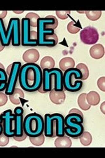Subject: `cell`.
Wrapping results in <instances>:
<instances>
[{
    "label": "cell",
    "mask_w": 105,
    "mask_h": 158,
    "mask_svg": "<svg viewBox=\"0 0 105 158\" xmlns=\"http://www.w3.org/2000/svg\"><path fill=\"white\" fill-rule=\"evenodd\" d=\"M18 81L23 91L27 92L38 91L42 85V68L36 63H25L20 68Z\"/></svg>",
    "instance_id": "1"
},
{
    "label": "cell",
    "mask_w": 105,
    "mask_h": 158,
    "mask_svg": "<svg viewBox=\"0 0 105 158\" xmlns=\"http://www.w3.org/2000/svg\"><path fill=\"white\" fill-rule=\"evenodd\" d=\"M44 130L46 137L54 138L65 136V118L60 113H47L44 116Z\"/></svg>",
    "instance_id": "2"
},
{
    "label": "cell",
    "mask_w": 105,
    "mask_h": 158,
    "mask_svg": "<svg viewBox=\"0 0 105 158\" xmlns=\"http://www.w3.org/2000/svg\"><path fill=\"white\" fill-rule=\"evenodd\" d=\"M43 94L50 92L54 88L55 91H61L63 87V72L60 68H53L52 69H44L42 71Z\"/></svg>",
    "instance_id": "3"
},
{
    "label": "cell",
    "mask_w": 105,
    "mask_h": 158,
    "mask_svg": "<svg viewBox=\"0 0 105 158\" xmlns=\"http://www.w3.org/2000/svg\"><path fill=\"white\" fill-rule=\"evenodd\" d=\"M24 133L29 137L39 136L43 134L44 119L38 113H30L24 118Z\"/></svg>",
    "instance_id": "4"
},
{
    "label": "cell",
    "mask_w": 105,
    "mask_h": 158,
    "mask_svg": "<svg viewBox=\"0 0 105 158\" xmlns=\"http://www.w3.org/2000/svg\"><path fill=\"white\" fill-rule=\"evenodd\" d=\"M83 117L79 114H68L65 118V134L70 138L79 139L84 131Z\"/></svg>",
    "instance_id": "5"
},
{
    "label": "cell",
    "mask_w": 105,
    "mask_h": 158,
    "mask_svg": "<svg viewBox=\"0 0 105 158\" xmlns=\"http://www.w3.org/2000/svg\"><path fill=\"white\" fill-rule=\"evenodd\" d=\"M83 75L77 68H73L67 70L63 73V87L70 92H77L83 86Z\"/></svg>",
    "instance_id": "6"
},
{
    "label": "cell",
    "mask_w": 105,
    "mask_h": 158,
    "mask_svg": "<svg viewBox=\"0 0 105 158\" xmlns=\"http://www.w3.org/2000/svg\"><path fill=\"white\" fill-rule=\"evenodd\" d=\"M19 47L21 44V23L18 18H11L9 20L6 32V47L11 44Z\"/></svg>",
    "instance_id": "7"
},
{
    "label": "cell",
    "mask_w": 105,
    "mask_h": 158,
    "mask_svg": "<svg viewBox=\"0 0 105 158\" xmlns=\"http://www.w3.org/2000/svg\"><path fill=\"white\" fill-rule=\"evenodd\" d=\"M22 64L20 62H14L12 63L11 69L9 74L8 81L6 84V88L5 89V94L10 96L14 94L15 89L16 88L17 81L18 80L19 73Z\"/></svg>",
    "instance_id": "8"
},
{
    "label": "cell",
    "mask_w": 105,
    "mask_h": 158,
    "mask_svg": "<svg viewBox=\"0 0 105 158\" xmlns=\"http://www.w3.org/2000/svg\"><path fill=\"white\" fill-rule=\"evenodd\" d=\"M3 119V133L8 137L15 136L14 122L15 114L11 110H6L1 114Z\"/></svg>",
    "instance_id": "9"
},
{
    "label": "cell",
    "mask_w": 105,
    "mask_h": 158,
    "mask_svg": "<svg viewBox=\"0 0 105 158\" xmlns=\"http://www.w3.org/2000/svg\"><path fill=\"white\" fill-rule=\"evenodd\" d=\"M21 44L24 47H37V40H32L30 38V21L28 19L23 18L21 20Z\"/></svg>",
    "instance_id": "10"
},
{
    "label": "cell",
    "mask_w": 105,
    "mask_h": 158,
    "mask_svg": "<svg viewBox=\"0 0 105 158\" xmlns=\"http://www.w3.org/2000/svg\"><path fill=\"white\" fill-rule=\"evenodd\" d=\"M80 38L83 44H95L99 40V34L95 27L88 26L80 32Z\"/></svg>",
    "instance_id": "11"
},
{
    "label": "cell",
    "mask_w": 105,
    "mask_h": 158,
    "mask_svg": "<svg viewBox=\"0 0 105 158\" xmlns=\"http://www.w3.org/2000/svg\"><path fill=\"white\" fill-rule=\"evenodd\" d=\"M14 113L15 114V122H14L15 136H21L24 134V130H23L24 110L22 107H17V108H15Z\"/></svg>",
    "instance_id": "12"
},
{
    "label": "cell",
    "mask_w": 105,
    "mask_h": 158,
    "mask_svg": "<svg viewBox=\"0 0 105 158\" xmlns=\"http://www.w3.org/2000/svg\"><path fill=\"white\" fill-rule=\"evenodd\" d=\"M39 52L34 49L27 50L22 55V59L26 63H35L39 59Z\"/></svg>",
    "instance_id": "13"
},
{
    "label": "cell",
    "mask_w": 105,
    "mask_h": 158,
    "mask_svg": "<svg viewBox=\"0 0 105 158\" xmlns=\"http://www.w3.org/2000/svg\"><path fill=\"white\" fill-rule=\"evenodd\" d=\"M49 98L53 103L55 104V105H60V104H63L65 102L66 96L64 91H57L53 88L50 91Z\"/></svg>",
    "instance_id": "14"
},
{
    "label": "cell",
    "mask_w": 105,
    "mask_h": 158,
    "mask_svg": "<svg viewBox=\"0 0 105 158\" xmlns=\"http://www.w3.org/2000/svg\"><path fill=\"white\" fill-rule=\"evenodd\" d=\"M90 55L94 59H100L104 55V48L101 44H95L90 49Z\"/></svg>",
    "instance_id": "15"
},
{
    "label": "cell",
    "mask_w": 105,
    "mask_h": 158,
    "mask_svg": "<svg viewBox=\"0 0 105 158\" xmlns=\"http://www.w3.org/2000/svg\"><path fill=\"white\" fill-rule=\"evenodd\" d=\"M59 67L63 72H65L67 70L75 67V61L71 57L63 58L59 63Z\"/></svg>",
    "instance_id": "16"
},
{
    "label": "cell",
    "mask_w": 105,
    "mask_h": 158,
    "mask_svg": "<svg viewBox=\"0 0 105 158\" xmlns=\"http://www.w3.org/2000/svg\"><path fill=\"white\" fill-rule=\"evenodd\" d=\"M86 101L90 106H97L100 102V96L95 91H91L86 94Z\"/></svg>",
    "instance_id": "17"
},
{
    "label": "cell",
    "mask_w": 105,
    "mask_h": 158,
    "mask_svg": "<svg viewBox=\"0 0 105 158\" xmlns=\"http://www.w3.org/2000/svg\"><path fill=\"white\" fill-rule=\"evenodd\" d=\"M71 141L67 136L58 137L55 141V146L58 148H70L71 146Z\"/></svg>",
    "instance_id": "18"
},
{
    "label": "cell",
    "mask_w": 105,
    "mask_h": 158,
    "mask_svg": "<svg viewBox=\"0 0 105 158\" xmlns=\"http://www.w3.org/2000/svg\"><path fill=\"white\" fill-rule=\"evenodd\" d=\"M9 96L10 101H11L13 104H14V105H19L20 103V99L24 98L23 91L21 90L20 89L16 88L14 94Z\"/></svg>",
    "instance_id": "19"
},
{
    "label": "cell",
    "mask_w": 105,
    "mask_h": 158,
    "mask_svg": "<svg viewBox=\"0 0 105 158\" xmlns=\"http://www.w3.org/2000/svg\"><path fill=\"white\" fill-rule=\"evenodd\" d=\"M41 68L44 69H52L55 67V60L52 57L45 56L42 58L40 63Z\"/></svg>",
    "instance_id": "20"
},
{
    "label": "cell",
    "mask_w": 105,
    "mask_h": 158,
    "mask_svg": "<svg viewBox=\"0 0 105 158\" xmlns=\"http://www.w3.org/2000/svg\"><path fill=\"white\" fill-rule=\"evenodd\" d=\"M81 143L84 146H88L91 144L93 138L92 135L88 131H83L80 136L79 137Z\"/></svg>",
    "instance_id": "21"
},
{
    "label": "cell",
    "mask_w": 105,
    "mask_h": 158,
    "mask_svg": "<svg viewBox=\"0 0 105 158\" xmlns=\"http://www.w3.org/2000/svg\"><path fill=\"white\" fill-rule=\"evenodd\" d=\"M78 105L79 108L83 110H88L91 108V106L86 101V94L83 93L80 94V96L78 98Z\"/></svg>",
    "instance_id": "22"
},
{
    "label": "cell",
    "mask_w": 105,
    "mask_h": 158,
    "mask_svg": "<svg viewBox=\"0 0 105 158\" xmlns=\"http://www.w3.org/2000/svg\"><path fill=\"white\" fill-rule=\"evenodd\" d=\"M7 81H8V75L6 70L0 68V92L5 91L6 88Z\"/></svg>",
    "instance_id": "23"
},
{
    "label": "cell",
    "mask_w": 105,
    "mask_h": 158,
    "mask_svg": "<svg viewBox=\"0 0 105 158\" xmlns=\"http://www.w3.org/2000/svg\"><path fill=\"white\" fill-rule=\"evenodd\" d=\"M58 43V37L56 34L53 35H48L46 37V42L43 47H54Z\"/></svg>",
    "instance_id": "24"
},
{
    "label": "cell",
    "mask_w": 105,
    "mask_h": 158,
    "mask_svg": "<svg viewBox=\"0 0 105 158\" xmlns=\"http://www.w3.org/2000/svg\"><path fill=\"white\" fill-rule=\"evenodd\" d=\"M67 28V31L71 34H76L80 31L81 27L79 24V22L75 23L74 20H71L68 23Z\"/></svg>",
    "instance_id": "25"
},
{
    "label": "cell",
    "mask_w": 105,
    "mask_h": 158,
    "mask_svg": "<svg viewBox=\"0 0 105 158\" xmlns=\"http://www.w3.org/2000/svg\"><path fill=\"white\" fill-rule=\"evenodd\" d=\"M85 14L89 20L95 21L99 20L102 16L101 11H86Z\"/></svg>",
    "instance_id": "26"
},
{
    "label": "cell",
    "mask_w": 105,
    "mask_h": 158,
    "mask_svg": "<svg viewBox=\"0 0 105 158\" xmlns=\"http://www.w3.org/2000/svg\"><path fill=\"white\" fill-rule=\"evenodd\" d=\"M26 19H28L30 21V26L33 27H37V20L39 19V16L35 13L30 12L25 16Z\"/></svg>",
    "instance_id": "27"
},
{
    "label": "cell",
    "mask_w": 105,
    "mask_h": 158,
    "mask_svg": "<svg viewBox=\"0 0 105 158\" xmlns=\"http://www.w3.org/2000/svg\"><path fill=\"white\" fill-rule=\"evenodd\" d=\"M30 141L32 143V144L35 146H40L43 144L45 141V136L42 134L39 136L36 137H30Z\"/></svg>",
    "instance_id": "28"
},
{
    "label": "cell",
    "mask_w": 105,
    "mask_h": 158,
    "mask_svg": "<svg viewBox=\"0 0 105 158\" xmlns=\"http://www.w3.org/2000/svg\"><path fill=\"white\" fill-rule=\"evenodd\" d=\"M76 68H77L78 70L81 71L82 75H83L82 80H86L88 79V77H89V70L86 64H84V63H79L76 66Z\"/></svg>",
    "instance_id": "29"
},
{
    "label": "cell",
    "mask_w": 105,
    "mask_h": 158,
    "mask_svg": "<svg viewBox=\"0 0 105 158\" xmlns=\"http://www.w3.org/2000/svg\"><path fill=\"white\" fill-rule=\"evenodd\" d=\"M70 11H56L55 14L59 19L61 20H65L68 18L69 15L70 14Z\"/></svg>",
    "instance_id": "30"
},
{
    "label": "cell",
    "mask_w": 105,
    "mask_h": 158,
    "mask_svg": "<svg viewBox=\"0 0 105 158\" xmlns=\"http://www.w3.org/2000/svg\"><path fill=\"white\" fill-rule=\"evenodd\" d=\"M9 142V137L6 136L4 135V133H2L0 135V146L4 147L8 145Z\"/></svg>",
    "instance_id": "31"
},
{
    "label": "cell",
    "mask_w": 105,
    "mask_h": 158,
    "mask_svg": "<svg viewBox=\"0 0 105 158\" xmlns=\"http://www.w3.org/2000/svg\"><path fill=\"white\" fill-rule=\"evenodd\" d=\"M8 101V96L6 94L0 92V107L6 105Z\"/></svg>",
    "instance_id": "32"
},
{
    "label": "cell",
    "mask_w": 105,
    "mask_h": 158,
    "mask_svg": "<svg viewBox=\"0 0 105 158\" xmlns=\"http://www.w3.org/2000/svg\"><path fill=\"white\" fill-rule=\"evenodd\" d=\"M97 86L102 91H105V77H102L97 80Z\"/></svg>",
    "instance_id": "33"
},
{
    "label": "cell",
    "mask_w": 105,
    "mask_h": 158,
    "mask_svg": "<svg viewBox=\"0 0 105 158\" xmlns=\"http://www.w3.org/2000/svg\"><path fill=\"white\" fill-rule=\"evenodd\" d=\"M27 136V135L24 133L23 135H22V136H14L13 138H14V140H16V141H17L21 142V141H23L24 140L26 139Z\"/></svg>",
    "instance_id": "34"
},
{
    "label": "cell",
    "mask_w": 105,
    "mask_h": 158,
    "mask_svg": "<svg viewBox=\"0 0 105 158\" xmlns=\"http://www.w3.org/2000/svg\"><path fill=\"white\" fill-rule=\"evenodd\" d=\"M71 113H74V114H80L81 116L83 117V113H82L80 110H79L78 109H76V108L71 109V110H70V112H69V114H71Z\"/></svg>",
    "instance_id": "35"
},
{
    "label": "cell",
    "mask_w": 105,
    "mask_h": 158,
    "mask_svg": "<svg viewBox=\"0 0 105 158\" xmlns=\"http://www.w3.org/2000/svg\"><path fill=\"white\" fill-rule=\"evenodd\" d=\"M30 38L32 40L37 41V32L36 31H31V32H30Z\"/></svg>",
    "instance_id": "36"
},
{
    "label": "cell",
    "mask_w": 105,
    "mask_h": 158,
    "mask_svg": "<svg viewBox=\"0 0 105 158\" xmlns=\"http://www.w3.org/2000/svg\"><path fill=\"white\" fill-rule=\"evenodd\" d=\"M3 133V119L0 114V135Z\"/></svg>",
    "instance_id": "37"
},
{
    "label": "cell",
    "mask_w": 105,
    "mask_h": 158,
    "mask_svg": "<svg viewBox=\"0 0 105 158\" xmlns=\"http://www.w3.org/2000/svg\"><path fill=\"white\" fill-rule=\"evenodd\" d=\"M7 13H8L7 11H0V19H3L4 18L6 17Z\"/></svg>",
    "instance_id": "38"
},
{
    "label": "cell",
    "mask_w": 105,
    "mask_h": 158,
    "mask_svg": "<svg viewBox=\"0 0 105 158\" xmlns=\"http://www.w3.org/2000/svg\"><path fill=\"white\" fill-rule=\"evenodd\" d=\"M104 105H105V103H104V102H103V103H102L101 107H100V110H101L102 113H103V114H105V111H104Z\"/></svg>",
    "instance_id": "39"
},
{
    "label": "cell",
    "mask_w": 105,
    "mask_h": 158,
    "mask_svg": "<svg viewBox=\"0 0 105 158\" xmlns=\"http://www.w3.org/2000/svg\"><path fill=\"white\" fill-rule=\"evenodd\" d=\"M4 48H5V47H4V46H2V45L1 44V43H0V52H1L4 49Z\"/></svg>",
    "instance_id": "40"
},
{
    "label": "cell",
    "mask_w": 105,
    "mask_h": 158,
    "mask_svg": "<svg viewBox=\"0 0 105 158\" xmlns=\"http://www.w3.org/2000/svg\"><path fill=\"white\" fill-rule=\"evenodd\" d=\"M15 14H22V13H23V11H14Z\"/></svg>",
    "instance_id": "41"
},
{
    "label": "cell",
    "mask_w": 105,
    "mask_h": 158,
    "mask_svg": "<svg viewBox=\"0 0 105 158\" xmlns=\"http://www.w3.org/2000/svg\"><path fill=\"white\" fill-rule=\"evenodd\" d=\"M0 68H2V69H4V65H2L1 63H0Z\"/></svg>",
    "instance_id": "42"
}]
</instances>
